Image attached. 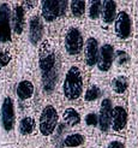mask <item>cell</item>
<instances>
[{"mask_svg":"<svg viewBox=\"0 0 138 148\" xmlns=\"http://www.w3.org/2000/svg\"><path fill=\"white\" fill-rule=\"evenodd\" d=\"M84 73L78 64L71 65L67 69L63 82V94L67 101H76L83 95Z\"/></svg>","mask_w":138,"mask_h":148,"instance_id":"obj_1","label":"cell"},{"mask_svg":"<svg viewBox=\"0 0 138 148\" xmlns=\"http://www.w3.org/2000/svg\"><path fill=\"white\" fill-rule=\"evenodd\" d=\"M64 47L69 57L77 58L84 48V33L79 27L71 25L67 28L64 38Z\"/></svg>","mask_w":138,"mask_h":148,"instance_id":"obj_2","label":"cell"},{"mask_svg":"<svg viewBox=\"0 0 138 148\" xmlns=\"http://www.w3.org/2000/svg\"><path fill=\"white\" fill-rule=\"evenodd\" d=\"M58 111L53 105H47L43 107L40 114L39 121V129L43 136H49L55 131L58 127Z\"/></svg>","mask_w":138,"mask_h":148,"instance_id":"obj_3","label":"cell"},{"mask_svg":"<svg viewBox=\"0 0 138 148\" xmlns=\"http://www.w3.org/2000/svg\"><path fill=\"white\" fill-rule=\"evenodd\" d=\"M69 3L66 0H46L41 3V14L43 21L53 22L66 13Z\"/></svg>","mask_w":138,"mask_h":148,"instance_id":"obj_4","label":"cell"},{"mask_svg":"<svg viewBox=\"0 0 138 148\" xmlns=\"http://www.w3.org/2000/svg\"><path fill=\"white\" fill-rule=\"evenodd\" d=\"M114 33L120 40H127L132 34V17L128 10L122 9L117 12L114 19Z\"/></svg>","mask_w":138,"mask_h":148,"instance_id":"obj_5","label":"cell"},{"mask_svg":"<svg viewBox=\"0 0 138 148\" xmlns=\"http://www.w3.org/2000/svg\"><path fill=\"white\" fill-rule=\"evenodd\" d=\"M55 63H56V56L54 48L48 41L42 42L39 52V65L42 75L55 69Z\"/></svg>","mask_w":138,"mask_h":148,"instance_id":"obj_6","label":"cell"},{"mask_svg":"<svg viewBox=\"0 0 138 148\" xmlns=\"http://www.w3.org/2000/svg\"><path fill=\"white\" fill-rule=\"evenodd\" d=\"M114 47L112 43L105 42L102 43V46H100L99 51V57H97V70L100 72H108L112 69V65L114 62Z\"/></svg>","mask_w":138,"mask_h":148,"instance_id":"obj_7","label":"cell"},{"mask_svg":"<svg viewBox=\"0 0 138 148\" xmlns=\"http://www.w3.org/2000/svg\"><path fill=\"white\" fill-rule=\"evenodd\" d=\"M127 127V111L121 103L115 105L112 110L111 129L115 134H124Z\"/></svg>","mask_w":138,"mask_h":148,"instance_id":"obj_8","label":"cell"},{"mask_svg":"<svg viewBox=\"0 0 138 148\" xmlns=\"http://www.w3.org/2000/svg\"><path fill=\"white\" fill-rule=\"evenodd\" d=\"M11 41V10L9 4H0V42Z\"/></svg>","mask_w":138,"mask_h":148,"instance_id":"obj_9","label":"cell"},{"mask_svg":"<svg viewBox=\"0 0 138 148\" xmlns=\"http://www.w3.org/2000/svg\"><path fill=\"white\" fill-rule=\"evenodd\" d=\"M112 110L113 103L109 98H103L100 103L99 110V128L102 132H107L111 128V119H112Z\"/></svg>","mask_w":138,"mask_h":148,"instance_id":"obj_10","label":"cell"},{"mask_svg":"<svg viewBox=\"0 0 138 148\" xmlns=\"http://www.w3.org/2000/svg\"><path fill=\"white\" fill-rule=\"evenodd\" d=\"M100 45L95 36H89L84 43V63L88 68H92L96 65L99 57Z\"/></svg>","mask_w":138,"mask_h":148,"instance_id":"obj_11","label":"cell"},{"mask_svg":"<svg viewBox=\"0 0 138 148\" xmlns=\"http://www.w3.org/2000/svg\"><path fill=\"white\" fill-rule=\"evenodd\" d=\"M1 124L5 131H11L14 128V105L10 97H6L1 105Z\"/></svg>","mask_w":138,"mask_h":148,"instance_id":"obj_12","label":"cell"},{"mask_svg":"<svg viewBox=\"0 0 138 148\" xmlns=\"http://www.w3.org/2000/svg\"><path fill=\"white\" fill-rule=\"evenodd\" d=\"M43 36V23L40 16H34L29 21V40L33 45H37Z\"/></svg>","mask_w":138,"mask_h":148,"instance_id":"obj_13","label":"cell"},{"mask_svg":"<svg viewBox=\"0 0 138 148\" xmlns=\"http://www.w3.org/2000/svg\"><path fill=\"white\" fill-rule=\"evenodd\" d=\"M24 12L25 9L23 5H16L13 7V12L11 13V22H12V28L16 34H22L23 33V29H24V24H25V21H24Z\"/></svg>","mask_w":138,"mask_h":148,"instance_id":"obj_14","label":"cell"},{"mask_svg":"<svg viewBox=\"0 0 138 148\" xmlns=\"http://www.w3.org/2000/svg\"><path fill=\"white\" fill-rule=\"evenodd\" d=\"M117 10H118V4L115 1L107 0L102 4V11H101V18H102V23L106 25H111L113 21L117 16Z\"/></svg>","mask_w":138,"mask_h":148,"instance_id":"obj_15","label":"cell"},{"mask_svg":"<svg viewBox=\"0 0 138 148\" xmlns=\"http://www.w3.org/2000/svg\"><path fill=\"white\" fill-rule=\"evenodd\" d=\"M16 93H17V97L20 100H28V99L33 98V95L35 93V87L31 81L23 79L17 84Z\"/></svg>","mask_w":138,"mask_h":148,"instance_id":"obj_16","label":"cell"},{"mask_svg":"<svg viewBox=\"0 0 138 148\" xmlns=\"http://www.w3.org/2000/svg\"><path fill=\"white\" fill-rule=\"evenodd\" d=\"M58 78H59V71L53 69L52 71H49L45 75H42V86H43V90L46 93H52L58 83Z\"/></svg>","mask_w":138,"mask_h":148,"instance_id":"obj_17","label":"cell"},{"mask_svg":"<svg viewBox=\"0 0 138 148\" xmlns=\"http://www.w3.org/2000/svg\"><path fill=\"white\" fill-rule=\"evenodd\" d=\"M111 88H112L113 93L117 94V95L125 94L126 90H127V88H128V79H127V77L124 76V75L115 76L112 79V82H111Z\"/></svg>","mask_w":138,"mask_h":148,"instance_id":"obj_18","label":"cell"},{"mask_svg":"<svg viewBox=\"0 0 138 148\" xmlns=\"http://www.w3.org/2000/svg\"><path fill=\"white\" fill-rule=\"evenodd\" d=\"M63 119L64 123L70 127H76L81 123V114L73 107H67L63 111Z\"/></svg>","mask_w":138,"mask_h":148,"instance_id":"obj_19","label":"cell"},{"mask_svg":"<svg viewBox=\"0 0 138 148\" xmlns=\"http://www.w3.org/2000/svg\"><path fill=\"white\" fill-rule=\"evenodd\" d=\"M35 119L30 116H25L20 119L19 122V125H18V129H19V132L22 135H30L34 132L35 130Z\"/></svg>","mask_w":138,"mask_h":148,"instance_id":"obj_20","label":"cell"},{"mask_svg":"<svg viewBox=\"0 0 138 148\" xmlns=\"http://www.w3.org/2000/svg\"><path fill=\"white\" fill-rule=\"evenodd\" d=\"M84 141H85V138L82 134H79V132H72V134H69L63 140V145L65 147L73 148V147L82 146L84 143Z\"/></svg>","mask_w":138,"mask_h":148,"instance_id":"obj_21","label":"cell"},{"mask_svg":"<svg viewBox=\"0 0 138 148\" xmlns=\"http://www.w3.org/2000/svg\"><path fill=\"white\" fill-rule=\"evenodd\" d=\"M101 88L97 86V84H91L86 88V90L84 93V101L85 102H92L97 100L100 97H101Z\"/></svg>","mask_w":138,"mask_h":148,"instance_id":"obj_22","label":"cell"},{"mask_svg":"<svg viewBox=\"0 0 138 148\" xmlns=\"http://www.w3.org/2000/svg\"><path fill=\"white\" fill-rule=\"evenodd\" d=\"M70 10H71V13L73 17H82L85 10H86V3L85 1H82V0H75V1H71L70 4Z\"/></svg>","mask_w":138,"mask_h":148,"instance_id":"obj_23","label":"cell"},{"mask_svg":"<svg viewBox=\"0 0 138 148\" xmlns=\"http://www.w3.org/2000/svg\"><path fill=\"white\" fill-rule=\"evenodd\" d=\"M103 1H91L88 7V17L90 21H97L101 16Z\"/></svg>","mask_w":138,"mask_h":148,"instance_id":"obj_24","label":"cell"},{"mask_svg":"<svg viewBox=\"0 0 138 148\" xmlns=\"http://www.w3.org/2000/svg\"><path fill=\"white\" fill-rule=\"evenodd\" d=\"M84 122H85V124L88 125V127L96 128L99 125V117H97V114L95 112H94V111H91V112H88L85 114Z\"/></svg>","mask_w":138,"mask_h":148,"instance_id":"obj_25","label":"cell"},{"mask_svg":"<svg viewBox=\"0 0 138 148\" xmlns=\"http://www.w3.org/2000/svg\"><path fill=\"white\" fill-rule=\"evenodd\" d=\"M128 54L124 49H118L114 51V60L117 62L119 65H125L128 62Z\"/></svg>","mask_w":138,"mask_h":148,"instance_id":"obj_26","label":"cell"},{"mask_svg":"<svg viewBox=\"0 0 138 148\" xmlns=\"http://www.w3.org/2000/svg\"><path fill=\"white\" fill-rule=\"evenodd\" d=\"M106 148H125V143L122 140H120L118 137H114L107 142Z\"/></svg>","mask_w":138,"mask_h":148,"instance_id":"obj_27","label":"cell"},{"mask_svg":"<svg viewBox=\"0 0 138 148\" xmlns=\"http://www.w3.org/2000/svg\"><path fill=\"white\" fill-rule=\"evenodd\" d=\"M7 63H9V56H6V54L3 56V53L0 52V66H4Z\"/></svg>","mask_w":138,"mask_h":148,"instance_id":"obj_28","label":"cell"}]
</instances>
